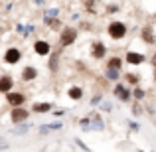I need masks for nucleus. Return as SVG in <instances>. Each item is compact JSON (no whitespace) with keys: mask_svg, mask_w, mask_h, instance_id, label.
I'll return each instance as SVG.
<instances>
[{"mask_svg":"<svg viewBox=\"0 0 156 152\" xmlns=\"http://www.w3.org/2000/svg\"><path fill=\"white\" fill-rule=\"evenodd\" d=\"M107 67H117V69H121L122 67V59H121V57H111L109 63H107Z\"/></svg>","mask_w":156,"mask_h":152,"instance_id":"16","label":"nucleus"},{"mask_svg":"<svg viewBox=\"0 0 156 152\" xmlns=\"http://www.w3.org/2000/svg\"><path fill=\"white\" fill-rule=\"evenodd\" d=\"M152 65H154V67H156V53H154V55H152Z\"/></svg>","mask_w":156,"mask_h":152,"instance_id":"26","label":"nucleus"},{"mask_svg":"<svg viewBox=\"0 0 156 152\" xmlns=\"http://www.w3.org/2000/svg\"><path fill=\"white\" fill-rule=\"evenodd\" d=\"M36 77H38V69H36V67L28 65V67L22 69V79H24V81H34Z\"/></svg>","mask_w":156,"mask_h":152,"instance_id":"11","label":"nucleus"},{"mask_svg":"<svg viewBox=\"0 0 156 152\" xmlns=\"http://www.w3.org/2000/svg\"><path fill=\"white\" fill-rule=\"evenodd\" d=\"M59 16V10L57 8H51V10H48V18H57Z\"/></svg>","mask_w":156,"mask_h":152,"instance_id":"21","label":"nucleus"},{"mask_svg":"<svg viewBox=\"0 0 156 152\" xmlns=\"http://www.w3.org/2000/svg\"><path fill=\"white\" fill-rule=\"evenodd\" d=\"M57 61H59V55L53 53L51 59H50V69H51V71H57Z\"/></svg>","mask_w":156,"mask_h":152,"instance_id":"17","label":"nucleus"},{"mask_svg":"<svg viewBox=\"0 0 156 152\" xmlns=\"http://www.w3.org/2000/svg\"><path fill=\"white\" fill-rule=\"evenodd\" d=\"M28 117H30V113H28V109H22V105L12 107V111H10V118H12V122H14V125H20V122L28 121Z\"/></svg>","mask_w":156,"mask_h":152,"instance_id":"3","label":"nucleus"},{"mask_svg":"<svg viewBox=\"0 0 156 152\" xmlns=\"http://www.w3.org/2000/svg\"><path fill=\"white\" fill-rule=\"evenodd\" d=\"M126 81H129V83H133V85H136L138 83V77L133 75V73H129V75H126Z\"/></svg>","mask_w":156,"mask_h":152,"instance_id":"22","label":"nucleus"},{"mask_svg":"<svg viewBox=\"0 0 156 152\" xmlns=\"http://www.w3.org/2000/svg\"><path fill=\"white\" fill-rule=\"evenodd\" d=\"M107 32H109V36H111L113 40H122V38L126 36V32H129V30H126V26H125L122 22H111L109 28H107Z\"/></svg>","mask_w":156,"mask_h":152,"instance_id":"1","label":"nucleus"},{"mask_svg":"<svg viewBox=\"0 0 156 152\" xmlns=\"http://www.w3.org/2000/svg\"><path fill=\"white\" fill-rule=\"evenodd\" d=\"M28 129H30L28 125H24V126H16V129H14V134H24V133H28Z\"/></svg>","mask_w":156,"mask_h":152,"instance_id":"20","label":"nucleus"},{"mask_svg":"<svg viewBox=\"0 0 156 152\" xmlns=\"http://www.w3.org/2000/svg\"><path fill=\"white\" fill-rule=\"evenodd\" d=\"M12 87H14V81H12L10 75H2V77H0V93L12 91Z\"/></svg>","mask_w":156,"mask_h":152,"instance_id":"9","label":"nucleus"},{"mask_svg":"<svg viewBox=\"0 0 156 152\" xmlns=\"http://www.w3.org/2000/svg\"><path fill=\"white\" fill-rule=\"evenodd\" d=\"M101 111H105V113H111V111H113V105H111L109 101H103V103H101Z\"/></svg>","mask_w":156,"mask_h":152,"instance_id":"19","label":"nucleus"},{"mask_svg":"<svg viewBox=\"0 0 156 152\" xmlns=\"http://www.w3.org/2000/svg\"><path fill=\"white\" fill-rule=\"evenodd\" d=\"M99 101H101V95H97V97H95V99H93V101H91V105H97V103H99Z\"/></svg>","mask_w":156,"mask_h":152,"instance_id":"25","label":"nucleus"},{"mask_svg":"<svg viewBox=\"0 0 156 152\" xmlns=\"http://www.w3.org/2000/svg\"><path fill=\"white\" fill-rule=\"evenodd\" d=\"M105 75H107V79H111V81H117V79H119V69H117V67H107Z\"/></svg>","mask_w":156,"mask_h":152,"instance_id":"15","label":"nucleus"},{"mask_svg":"<svg viewBox=\"0 0 156 152\" xmlns=\"http://www.w3.org/2000/svg\"><path fill=\"white\" fill-rule=\"evenodd\" d=\"M91 53H93L95 59H103V57L107 55V46H103L101 42L93 44V46H91Z\"/></svg>","mask_w":156,"mask_h":152,"instance_id":"8","label":"nucleus"},{"mask_svg":"<svg viewBox=\"0 0 156 152\" xmlns=\"http://www.w3.org/2000/svg\"><path fill=\"white\" fill-rule=\"evenodd\" d=\"M32 109H34L36 113H48V111L51 109V105H50V103H36Z\"/></svg>","mask_w":156,"mask_h":152,"instance_id":"13","label":"nucleus"},{"mask_svg":"<svg viewBox=\"0 0 156 152\" xmlns=\"http://www.w3.org/2000/svg\"><path fill=\"white\" fill-rule=\"evenodd\" d=\"M142 40L146 44H154V36H152V30L150 28H142Z\"/></svg>","mask_w":156,"mask_h":152,"instance_id":"14","label":"nucleus"},{"mask_svg":"<svg viewBox=\"0 0 156 152\" xmlns=\"http://www.w3.org/2000/svg\"><path fill=\"white\" fill-rule=\"evenodd\" d=\"M61 126H63L61 122H50V125H48V129H50V130H57V129H61Z\"/></svg>","mask_w":156,"mask_h":152,"instance_id":"23","label":"nucleus"},{"mask_svg":"<svg viewBox=\"0 0 156 152\" xmlns=\"http://www.w3.org/2000/svg\"><path fill=\"white\" fill-rule=\"evenodd\" d=\"M115 95H117V97H119V99H121L122 103H126V101L130 99V97H133V93H130L129 89L125 87V85H121V83H119L117 87H115Z\"/></svg>","mask_w":156,"mask_h":152,"instance_id":"7","label":"nucleus"},{"mask_svg":"<svg viewBox=\"0 0 156 152\" xmlns=\"http://www.w3.org/2000/svg\"><path fill=\"white\" fill-rule=\"evenodd\" d=\"M34 51L38 53V55H50V53H51V46L46 42V40H38V42L34 44Z\"/></svg>","mask_w":156,"mask_h":152,"instance_id":"5","label":"nucleus"},{"mask_svg":"<svg viewBox=\"0 0 156 152\" xmlns=\"http://www.w3.org/2000/svg\"><path fill=\"white\" fill-rule=\"evenodd\" d=\"M125 59L129 61L130 65H140L142 61H144V55H142V53H136V51H129Z\"/></svg>","mask_w":156,"mask_h":152,"instance_id":"10","label":"nucleus"},{"mask_svg":"<svg viewBox=\"0 0 156 152\" xmlns=\"http://www.w3.org/2000/svg\"><path fill=\"white\" fill-rule=\"evenodd\" d=\"M67 95H69V99H73V101H79L81 97H83V89H81V87H71V89H69V93H67Z\"/></svg>","mask_w":156,"mask_h":152,"instance_id":"12","label":"nucleus"},{"mask_svg":"<svg viewBox=\"0 0 156 152\" xmlns=\"http://www.w3.org/2000/svg\"><path fill=\"white\" fill-rule=\"evenodd\" d=\"M144 95H146V93L142 91L140 87H134V91H133V97H134V99H144Z\"/></svg>","mask_w":156,"mask_h":152,"instance_id":"18","label":"nucleus"},{"mask_svg":"<svg viewBox=\"0 0 156 152\" xmlns=\"http://www.w3.org/2000/svg\"><path fill=\"white\" fill-rule=\"evenodd\" d=\"M6 101L10 103L12 107H18V105H24L26 95H24V93H12V91H8L6 93Z\"/></svg>","mask_w":156,"mask_h":152,"instance_id":"6","label":"nucleus"},{"mask_svg":"<svg viewBox=\"0 0 156 152\" xmlns=\"http://www.w3.org/2000/svg\"><path fill=\"white\" fill-rule=\"evenodd\" d=\"M20 57H22V53H20L18 48H8L6 53H4V61H6V63H10V65L18 63Z\"/></svg>","mask_w":156,"mask_h":152,"instance_id":"4","label":"nucleus"},{"mask_svg":"<svg viewBox=\"0 0 156 152\" xmlns=\"http://www.w3.org/2000/svg\"><path fill=\"white\" fill-rule=\"evenodd\" d=\"M140 113H142V107L140 105H134L133 107V115H140Z\"/></svg>","mask_w":156,"mask_h":152,"instance_id":"24","label":"nucleus"},{"mask_svg":"<svg viewBox=\"0 0 156 152\" xmlns=\"http://www.w3.org/2000/svg\"><path fill=\"white\" fill-rule=\"evenodd\" d=\"M75 40H77V30H73V28H65V30H61V34H59V46L61 48L71 46Z\"/></svg>","mask_w":156,"mask_h":152,"instance_id":"2","label":"nucleus"}]
</instances>
